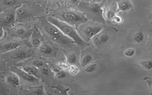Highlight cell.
<instances>
[{"mask_svg": "<svg viewBox=\"0 0 152 95\" xmlns=\"http://www.w3.org/2000/svg\"><path fill=\"white\" fill-rule=\"evenodd\" d=\"M47 21L56 26L65 35L71 39L74 43H77L80 47L84 48L88 45L71 24L52 16L48 17Z\"/></svg>", "mask_w": 152, "mask_h": 95, "instance_id": "obj_1", "label": "cell"}, {"mask_svg": "<svg viewBox=\"0 0 152 95\" xmlns=\"http://www.w3.org/2000/svg\"><path fill=\"white\" fill-rule=\"evenodd\" d=\"M44 28L53 40L61 45L72 46V44L74 42L71 40V39L65 35L56 26L48 21L45 23Z\"/></svg>", "mask_w": 152, "mask_h": 95, "instance_id": "obj_2", "label": "cell"}, {"mask_svg": "<svg viewBox=\"0 0 152 95\" xmlns=\"http://www.w3.org/2000/svg\"><path fill=\"white\" fill-rule=\"evenodd\" d=\"M62 16L64 21L71 25L78 26L80 24L85 23L88 20L84 14L72 11H68L64 12Z\"/></svg>", "mask_w": 152, "mask_h": 95, "instance_id": "obj_3", "label": "cell"}, {"mask_svg": "<svg viewBox=\"0 0 152 95\" xmlns=\"http://www.w3.org/2000/svg\"><path fill=\"white\" fill-rule=\"evenodd\" d=\"M103 27L100 25H86L81 28L83 37L88 42L91 38L101 32Z\"/></svg>", "mask_w": 152, "mask_h": 95, "instance_id": "obj_4", "label": "cell"}, {"mask_svg": "<svg viewBox=\"0 0 152 95\" xmlns=\"http://www.w3.org/2000/svg\"><path fill=\"white\" fill-rule=\"evenodd\" d=\"M13 72L17 74L20 77H21L23 80L28 81L30 83H37L39 82V78H36V77L30 74L29 73L27 72L23 69H18V68H14Z\"/></svg>", "mask_w": 152, "mask_h": 95, "instance_id": "obj_5", "label": "cell"}, {"mask_svg": "<svg viewBox=\"0 0 152 95\" xmlns=\"http://www.w3.org/2000/svg\"><path fill=\"white\" fill-rule=\"evenodd\" d=\"M92 39L94 44L98 46L107 43L110 40V36L106 33L100 32L94 36Z\"/></svg>", "mask_w": 152, "mask_h": 95, "instance_id": "obj_6", "label": "cell"}, {"mask_svg": "<svg viewBox=\"0 0 152 95\" xmlns=\"http://www.w3.org/2000/svg\"><path fill=\"white\" fill-rule=\"evenodd\" d=\"M103 2L102 3H91L88 5V10L96 17H102L103 10L102 9Z\"/></svg>", "mask_w": 152, "mask_h": 95, "instance_id": "obj_7", "label": "cell"}, {"mask_svg": "<svg viewBox=\"0 0 152 95\" xmlns=\"http://www.w3.org/2000/svg\"><path fill=\"white\" fill-rule=\"evenodd\" d=\"M133 8L129 0H119L118 1V11H126Z\"/></svg>", "mask_w": 152, "mask_h": 95, "instance_id": "obj_8", "label": "cell"}, {"mask_svg": "<svg viewBox=\"0 0 152 95\" xmlns=\"http://www.w3.org/2000/svg\"><path fill=\"white\" fill-rule=\"evenodd\" d=\"M23 69L29 73L30 74L36 77V78L40 79L41 78V73L38 68L36 67L33 65H26L23 66Z\"/></svg>", "mask_w": 152, "mask_h": 95, "instance_id": "obj_9", "label": "cell"}, {"mask_svg": "<svg viewBox=\"0 0 152 95\" xmlns=\"http://www.w3.org/2000/svg\"><path fill=\"white\" fill-rule=\"evenodd\" d=\"M20 46V43L17 42H10L7 43H5L2 47V50L4 52H7L9 51H11L18 48Z\"/></svg>", "mask_w": 152, "mask_h": 95, "instance_id": "obj_10", "label": "cell"}, {"mask_svg": "<svg viewBox=\"0 0 152 95\" xmlns=\"http://www.w3.org/2000/svg\"><path fill=\"white\" fill-rule=\"evenodd\" d=\"M29 16L28 11L24 8H18L15 12V18L17 20H22L27 18Z\"/></svg>", "mask_w": 152, "mask_h": 95, "instance_id": "obj_11", "label": "cell"}, {"mask_svg": "<svg viewBox=\"0 0 152 95\" xmlns=\"http://www.w3.org/2000/svg\"><path fill=\"white\" fill-rule=\"evenodd\" d=\"M29 55V53L25 50H19L13 55L12 58L14 60L22 61L28 58Z\"/></svg>", "mask_w": 152, "mask_h": 95, "instance_id": "obj_12", "label": "cell"}, {"mask_svg": "<svg viewBox=\"0 0 152 95\" xmlns=\"http://www.w3.org/2000/svg\"><path fill=\"white\" fill-rule=\"evenodd\" d=\"M7 81L8 83L15 86H18L20 84V79L18 75L15 73L9 75L7 77Z\"/></svg>", "mask_w": 152, "mask_h": 95, "instance_id": "obj_13", "label": "cell"}, {"mask_svg": "<svg viewBox=\"0 0 152 95\" xmlns=\"http://www.w3.org/2000/svg\"><path fill=\"white\" fill-rule=\"evenodd\" d=\"M39 51L43 54L50 55L53 52V49L49 45L45 43L40 46Z\"/></svg>", "mask_w": 152, "mask_h": 95, "instance_id": "obj_14", "label": "cell"}, {"mask_svg": "<svg viewBox=\"0 0 152 95\" xmlns=\"http://www.w3.org/2000/svg\"><path fill=\"white\" fill-rule=\"evenodd\" d=\"M15 18V15H14L13 14H6L4 17L2 21L5 24H10L14 21Z\"/></svg>", "mask_w": 152, "mask_h": 95, "instance_id": "obj_15", "label": "cell"}, {"mask_svg": "<svg viewBox=\"0 0 152 95\" xmlns=\"http://www.w3.org/2000/svg\"><path fill=\"white\" fill-rule=\"evenodd\" d=\"M141 66L147 70H150L152 69V60L151 59H145L140 62Z\"/></svg>", "mask_w": 152, "mask_h": 95, "instance_id": "obj_16", "label": "cell"}, {"mask_svg": "<svg viewBox=\"0 0 152 95\" xmlns=\"http://www.w3.org/2000/svg\"><path fill=\"white\" fill-rule=\"evenodd\" d=\"M92 59H93V57L91 55H90L89 54L85 55L83 57V58L82 59V61L81 62V65L82 67L88 65L91 62Z\"/></svg>", "mask_w": 152, "mask_h": 95, "instance_id": "obj_17", "label": "cell"}, {"mask_svg": "<svg viewBox=\"0 0 152 95\" xmlns=\"http://www.w3.org/2000/svg\"><path fill=\"white\" fill-rule=\"evenodd\" d=\"M15 34L18 36H24L27 34V31L25 28L21 27H18L14 29Z\"/></svg>", "mask_w": 152, "mask_h": 95, "instance_id": "obj_18", "label": "cell"}, {"mask_svg": "<svg viewBox=\"0 0 152 95\" xmlns=\"http://www.w3.org/2000/svg\"><path fill=\"white\" fill-rule=\"evenodd\" d=\"M66 61L69 64H74L77 61V56L74 53H69L66 56Z\"/></svg>", "mask_w": 152, "mask_h": 95, "instance_id": "obj_19", "label": "cell"}, {"mask_svg": "<svg viewBox=\"0 0 152 95\" xmlns=\"http://www.w3.org/2000/svg\"><path fill=\"white\" fill-rule=\"evenodd\" d=\"M144 34L142 31H140L138 32H137V33H135V34L134 36V40L135 42H137V43H140L141 42L143 39H144Z\"/></svg>", "mask_w": 152, "mask_h": 95, "instance_id": "obj_20", "label": "cell"}, {"mask_svg": "<svg viewBox=\"0 0 152 95\" xmlns=\"http://www.w3.org/2000/svg\"><path fill=\"white\" fill-rule=\"evenodd\" d=\"M71 74L75 75L76 74H77L79 71V68L75 65L74 64H71V65L69 66L68 69H67Z\"/></svg>", "mask_w": 152, "mask_h": 95, "instance_id": "obj_21", "label": "cell"}, {"mask_svg": "<svg viewBox=\"0 0 152 95\" xmlns=\"http://www.w3.org/2000/svg\"><path fill=\"white\" fill-rule=\"evenodd\" d=\"M96 66H97L96 64H91L88 65L86 66L85 71L88 73L93 72L96 69Z\"/></svg>", "mask_w": 152, "mask_h": 95, "instance_id": "obj_22", "label": "cell"}, {"mask_svg": "<svg viewBox=\"0 0 152 95\" xmlns=\"http://www.w3.org/2000/svg\"><path fill=\"white\" fill-rule=\"evenodd\" d=\"M144 80L147 83L149 91L152 94V79L148 77H145L144 78Z\"/></svg>", "mask_w": 152, "mask_h": 95, "instance_id": "obj_23", "label": "cell"}, {"mask_svg": "<svg viewBox=\"0 0 152 95\" xmlns=\"http://www.w3.org/2000/svg\"><path fill=\"white\" fill-rule=\"evenodd\" d=\"M135 50L134 49H133V48H128V49H126L125 50L124 54L127 57H131V56H132L135 54Z\"/></svg>", "mask_w": 152, "mask_h": 95, "instance_id": "obj_24", "label": "cell"}, {"mask_svg": "<svg viewBox=\"0 0 152 95\" xmlns=\"http://www.w3.org/2000/svg\"><path fill=\"white\" fill-rule=\"evenodd\" d=\"M17 3V0H4V4L7 7H11Z\"/></svg>", "mask_w": 152, "mask_h": 95, "instance_id": "obj_25", "label": "cell"}, {"mask_svg": "<svg viewBox=\"0 0 152 95\" xmlns=\"http://www.w3.org/2000/svg\"><path fill=\"white\" fill-rule=\"evenodd\" d=\"M40 72L42 74L44 75H48L50 73V70L47 66H42L40 68H39Z\"/></svg>", "mask_w": 152, "mask_h": 95, "instance_id": "obj_26", "label": "cell"}, {"mask_svg": "<svg viewBox=\"0 0 152 95\" xmlns=\"http://www.w3.org/2000/svg\"><path fill=\"white\" fill-rule=\"evenodd\" d=\"M56 76L59 78H64L66 77V73L62 70H58L56 72Z\"/></svg>", "mask_w": 152, "mask_h": 95, "instance_id": "obj_27", "label": "cell"}, {"mask_svg": "<svg viewBox=\"0 0 152 95\" xmlns=\"http://www.w3.org/2000/svg\"><path fill=\"white\" fill-rule=\"evenodd\" d=\"M115 13L113 11L110 10H107L106 12V18L107 19H110V20H112L113 17H114L115 15Z\"/></svg>", "mask_w": 152, "mask_h": 95, "instance_id": "obj_28", "label": "cell"}, {"mask_svg": "<svg viewBox=\"0 0 152 95\" xmlns=\"http://www.w3.org/2000/svg\"><path fill=\"white\" fill-rule=\"evenodd\" d=\"M32 64H33V65L34 66H35L36 67H37L38 68H40L41 67H42L44 65L43 62L42 61H39V60L34 61Z\"/></svg>", "mask_w": 152, "mask_h": 95, "instance_id": "obj_29", "label": "cell"}, {"mask_svg": "<svg viewBox=\"0 0 152 95\" xmlns=\"http://www.w3.org/2000/svg\"><path fill=\"white\" fill-rule=\"evenodd\" d=\"M58 66L62 69H68L69 67V66L66 64V63L64 62H59L58 64Z\"/></svg>", "mask_w": 152, "mask_h": 95, "instance_id": "obj_30", "label": "cell"}, {"mask_svg": "<svg viewBox=\"0 0 152 95\" xmlns=\"http://www.w3.org/2000/svg\"><path fill=\"white\" fill-rule=\"evenodd\" d=\"M112 20H113V21L115 23H116L117 24H119V23H122V18H121V17L118 15H116V14L114 15Z\"/></svg>", "mask_w": 152, "mask_h": 95, "instance_id": "obj_31", "label": "cell"}, {"mask_svg": "<svg viewBox=\"0 0 152 95\" xmlns=\"http://www.w3.org/2000/svg\"><path fill=\"white\" fill-rule=\"evenodd\" d=\"M5 36V31L2 28V27H1V34H0V38L2 39L3 37Z\"/></svg>", "mask_w": 152, "mask_h": 95, "instance_id": "obj_32", "label": "cell"}, {"mask_svg": "<svg viewBox=\"0 0 152 95\" xmlns=\"http://www.w3.org/2000/svg\"><path fill=\"white\" fill-rule=\"evenodd\" d=\"M69 1L71 2V3H72L74 4H75V5L78 4L80 2V0H69Z\"/></svg>", "mask_w": 152, "mask_h": 95, "instance_id": "obj_33", "label": "cell"}, {"mask_svg": "<svg viewBox=\"0 0 152 95\" xmlns=\"http://www.w3.org/2000/svg\"><path fill=\"white\" fill-rule=\"evenodd\" d=\"M83 1H84V0H83Z\"/></svg>", "mask_w": 152, "mask_h": 95, "instance_id": "obj_34", "label": "cell"}]
</instances>
